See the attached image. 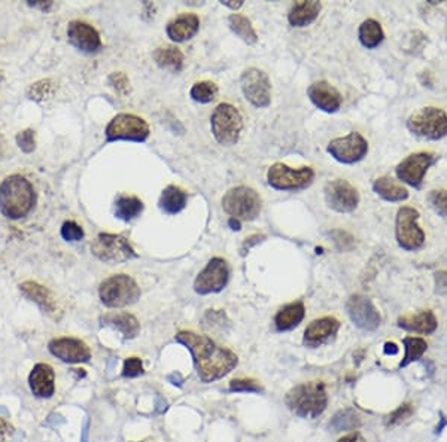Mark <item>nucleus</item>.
Listing matches in <instances>:
<instances>
[{
  "label": "nucleus",
  "mask_w": 447,
  "mask_h": 442,
  "mask_svg": "<svg viewBox=\"0 0 447 442\" xmlns=\"http://www.w3.org/2000/svg\"><path fill=\"white\" fill-rule=\"evenodd\" d=\"M176 341L190 349L198 377L203 383H212L230 374L239 363L238 356L228 349L219 347L206 335L182 331Z\"/></svg>",
  "instance_id": "1"
},
{
  "label": "nucleus",
  "mask_w": 447,
  "mask_h": 442,
  "mask_svg": "<svg viewBox=\"0 0 447 442\" xmlns=\"http://www.w3.org/2000/svg\"><path fill=\"white\" fill-rule=\"evenodd\" d=\"M36 203L34 188L27 178L11 174L0 183V212L12 221L26 218Z\"/></svg>",
  "instance_id": "2"
},
{
  "label": "nucleus",
  "mask_w": 447,
  "mask_h": 442,
  "mask_svg": "<svg viewBox=\"0 0 447 442\" xmlns=\"http://www.w3.org/2000/svg\"><path fill=\"white\" fill-rule=\"evenodd\" d=\"M287 407L303 419H316L327 410L328 395L322 382H310L292 387L285 396Z\"/></svg>",
  "instance_id": "3"
},
{
  "label": "nucleus",
  "mask_w": 447,
  "mask_h": 442,
  "mask_svg": "<svg viewBox=\"0 0 447 442\" xmlns=\"http://www.w3.org/2000/svg\"><path fill=\"white\" fill-rule=\"evenodd\" d=\"M98 295L109 308H121L138 302L141 287L127 274H114L102 282Z\"/></svg>",
  "instance_id": "4"
},
{
  "label": "nucleus",
  "mask_w": 447,
  "mask_h": 442,
  "mask_svg": "<svg viewBox=\"0 0 447 442\" xmlns=\"http://www.w3.org/2000/svg\"><path fill=\"white\" fill-rule=\"evenodd\" d=\"M261 197L250 186H234L222 197V209L231 218L239 221H254L261 213Z\"/></svg>",
  "instance_id": "5"
},
{
  "label": "nucleus",
  "mask_w": 447,
  "mask_h": 442,
  "mask_svg": "<svg viewBox=\"0 0 447 442\" xmlns=\"http://www.w3.org/2000/svg\"><path fill=\"white\" fill-rule=\"evenodd\" d=\"M407 129L417 137L440 141L447 136V113L434 106L420 108L408 117Z\"/></svg>",
  "instance_id": "6"
},
{
  "label": "nucleus",
  "mask_w": 447,
  "mask_h": 442,
  "mask_svg": "<svg viewBox=\"0 0 447 442\" xmlns=\"http://www.w3.org/2000/svg\"><path fill=\"white\" fill-rule=\"evenodd\" d=\"M210 129H212V134L219 145L233 146L240 138L243 118L233 105L221 103L210 117Z\"/></svg>",
  "instance_id": "7"
},
{
  "label": "nucleus",
  "mask_w": 447,
  "mask_h": 442,
  "mask_svg": "<svg viewBox=\"0 0 447 442\" xmlns=\"http://www.w3.org/2000/svg\"><path fill=\"white\" fill-rule=\"evenodd\" d=\"M93 255L102 262L117 265L138 258L129 240L119 234L101 233L91 243Z\"/></svg>",
  "instance_id": "8"
},
{
  "label": "nucleus",
  "mask_w": 447,
  "mask_h": 442,
  "mask_svg": "<svg viewBox=\"0 0 447 442\" xmlns=\"http://www.w3.org/2000/svg\"><path fill=\"white\" fill-rule=\"evenodd\" d=\"M106 142H138L142 143L151 134L148 122L133 113H119L108 124L105 130Z\"/></svg>",
  "instance_id": "9"
},
{
  "label": "nucleus",
  "mask_w": 447,
  "mask_h": 442,
  "mask_svg": "<svg viewBox=\"0 0 447 442\" xmlns=\"http://www.w3.org/2000/svg\"><path fill=\"white\" fill-rule=\"evenodd\" d=\"M395 238L407 252H416L425 245V233L419 225V212L415 207H401L395 218Z\"/></svg>",
  "instance_id": "10"
},
{
  "label": "nucleus",
  "mask_w": 447,
  "mask_h": 442,
  "mask_svg": "<svg viewBox=\"0 0 447 442\" xmlns=\"http://www.w3.org/2000/svg\"><path fill=\"white\" fill-rule=\"evenodd\" d=\"M315 171L310 167L292 169L283 162H276L267 171V181L278 191H300L312 185Z\"/></svg>",
  "instance_id": "11"
},
{
  "label": "nucleus",
  "mask_w": 447,
  "mask_h": 442,
  "mask_svg": "<svg viewBox=\"0 0 447 442\" xmlns=\"http://www.w3.org/2000/svg\"><path fill=\"white\" fill-rule=\"evenodd\" d=\"M245 98L258 109L268 108L271 103V84L268 74L257 67L246 69L240 77Z\"/></svg>",
  "instance_id": "12"
},
{
  "label": "nucleus",
  "mask_w": 447,
  "mask_h": 442,
  "mask_svg": "<svg viewBox=\"0 0 447 442\" xmlns=\"http://www.w3.org/2000/svg\"><path fill=\"white\" fill-rule=\"evenodd\" d=\"M327 152L342 164H355L367 157L368 142L359 133L352 131L344 137L331 141L327 146Z\"/></svg>",
  "instance_id": "13"
},
{
  "label": "nucleus",
  "mask_w": 447,
  "mask_h": 442,
  "mask_svg": "<svg viewBox=\"0 0 447 442\" xmlns=\"http://www.w3.org/2000/svg\"><path fill=\"white\" fill-rule=\"evenodd\" d=\"M230 279V267L224 258L215 256L207 262L203 271L197 275L194 290L200 295L218 294L227 286Z\"/></svg>",
  "instance_id": "14"
},
{
  "label": "nucleus",
  "mask_w": 447,
  "mask_h": 442,
  "mask_svg": "<svg viewBox=\"0 0 447 442\" xmlns=\"http://www.w3.org/2000/svg\"><path fill=\"white\" fill-rule=\"evenodd\" d=\"M437 157L432 152H416L404 158L395 169L396 178L401 182L419 189L424 183V178L432 164H436Z\"/></svg>",
  "instance_id": "15"
},
{
  "label": "nucleus",
  "mask_w": 447,
  "mask_h": 442,
  "mask_svg": "<svg viewBox=\"0 0 447 442\" xmlns=\"http://www.w3.org/2000/svg\"><path fill=\"white\" fill-rule=\"evenodd\" d=\"M327 206L339 213H351L359 204L358 189L344 179L330 181L324 188Z\"/></svg>",
  "instance_id": "16"
},
{
  "label": "nucleus",
  "mask_w": 447,
  "mask_h": 442,
  "mask_svg": "<svg viewBox=\"0 0 447 442\" xmlns=\"http://www.w3.org/2000/svg\"><path fill=\"white\" fill-rule=\"evenodd\" d=\"M346 311L354 325L363 331H376L382 323L379 310L364 295H352L346 302Z\"/></svg>",
  "instance_id": "17"
},
{
  "label": "nucleus",
  "mask_w": 447,
  "mask_h": 442,
  "mask_svg": "<svg viewBox=\"0 0 447 442\" xmlns=\"http://www.w3.org/2000/svg\"><path fill=\"white\" fill-rule=\"evenodd\" d=\"M48 349L51 351V355L66 363H85L91 359L90 347L78 338H54L49 343Z\"/></svg>",
  "instance_id": "18"
},
{
  "label": "nucleus",
  "mask_w": 447,
  "mask_h": 442,
  "mask_svg": "<svg viewBox=\"0 0 447 442\" xmlns=\"http://www.w3.org/2000/svg\"><path fill=\"white\" fill-rule=\"evenodd\" d=\"M67 39L74 48H78L79 51L86 54H93L102 49L101 34L91 24L81 20H73L69 22Z\"/></svg>",
  "instance_id": "19"
},
{
  "label": "nucleus",
  "mask_w": 447,
  "mask_h": 442,
  "mask_svg": "<svg viewBox=\"0 0 447 442\" xmlns=\"http://www.w3.org/2000/svg\"><path fill=\"white\" fill-rule=\"evenodd\" d=\"M340 330V322L332 318V316H325V318H320L313 320L310 323L306 331H304V338L303 343L307 347H320L322 344L328 343L330 339H332L335 335H337Z\"/></svg>",
  "instance_id": "20"
},
{
  "label": "nucleus",
  "mask_w": 447,
  "mask_h": 442,
  "mask_svg": "<svg viewBox=\"0 0 447 442\" xmlns=\"http://www.w3.org/2000/svg\"><path fill=\"white\" fill-rule=\"evenodd\" d=\"M307 96L310 98V102L318 109L327 113L337 112L343 102L340 93L325 81H319L310 85L307 90Z\"/></svg>",
  "instance_id": "21"
},
{
  "label": "nucleus",
  "mask_w": 447,
  "mask_h": 442,
  "mask_svg": "<svg viewBox=\"0 0 447 442\" xmlns=\"http://www.w3.org/2000/svg\"><path fill=\"white\" fill-rule=\"evenodd\" d=\"M20 290L24 297H27L30 301H33L44 313L54 316L58 311V304H57L56 297L53 295L51 290L42 286L41 283L27 280L20 285Z\"/></svg>",
  "instance_id": "22"
},
{
  "label": "nucleus",
  "mask_w": 447,
  "mask_h": 442,
  "mask_svg": "<svg viewBox=\"0 0 447 442\" xmlns=\"http://www.w3.org/2000/svg\"><path fill=\"white\" fill-rule=\"evenodd\" d=\"M54 370L48 363H37L30 372L29 384L37 398H51L56 391Z\"/></svg>",
  "instance_id": "23"
},
{
  "label": "nucleus",
  "mask_w": 447,
  "mask_h": 442,
  "mask_svg": "<svg viewBox=\"0 0 447 442\" xmlns=\"http://www.w3.org/2000/svg\"><path fill=\"white\" fill-rule=\"evenodd\" d=\"M200 29V18L195 14H182L167 22L166 33L173 42L190 41Z\"/></svg>",
  "instance_id": "24"
},
{
  "label": "nucleus",
  "mask_w": 447,
  "mask_h": 442,
  "mask_svg": "<svg viewBox=\"0 0 447 442\" xmlns=\"http://www.w3.org/2000/svg\"><path fill=\"white\" fill-rule=\"evenodd\" d=\"M399 326L408 332L429 335L436 332L439 322H437L436 314H434L431 310H424L417 314L403 316V318L399 319Z\"/></svg>",
  "instance_id": "25"
},
{
  "label": "nucleus",
  "mask_w": 447,
  "mask_h": 442,
  "mask_svg": "<svg viewBox=\"0 0 447 442\" xmlns=\"http://www.w3.org/2000/svg\"><path fill=\"white\" fill-rule=\"evenodd\" d=\"M306 308L303 301H295L291 304L282 307L275 316V326L279 332L291 331L300 325L304 319Z\"/></svg>",
  "instance_id": "26"
},
{
  "label": "nucleus",
  "mask_w": 447,
  "mask_h": 442,
  "mask_svg": "<svg viewBox=\"0 0 447 442\" xmlns=\"http://www.w3.org/2000/svg\"><path fill=\"white\" fill-rule=\"evenodd\" d=\"M101 320L106 326L115 327V330H118L124 335V338L127 339L136 338L141 331V325L138 319L130 313H108Z\"/></svg>",
  "instance_id": "27"
},
{
  "label": "nucleus",
  "mask_w": 447,
  "mask_h": 442,
  "mask_svg": "<svg viewBox=\"0 0 447 442\" xmlns=\"http://www.w3.org/2000/svg\"><path fill=\"white\" fill-rule=\"evenodd\" d=\"M320 9V4L315 2V0H312V2L294 4L290 9L288 21L292 27H307L319 17Z\"/></svg>",
  "instance_id": "28"
},
{
  "label": "nucleus",
  "mask_w": 447,
  "mask_h": 442,
  "mask_svg": "<svg viewBox=\"0 0 447 442\" xmlns=\"http://www.w3.org/2000/svg\"><path fill=\"white\" fill-rule=\"evenodd\" d=\"M186 201H188V194L182 188L176 185H169L161 193L158 206L161 212H164L166 214H176L185 209Z\"/></svg>",
  "instance_id": "29"
},
{
  "label": "nucleus",
  "mask_w": 447,
  "mask_h": 442,
  "mask_svg": "<svg viewBox=\"0 0 447 442\" xmlns=\"http://www.w3.org/2000/svg\"><path fill=\"white\" fill-rule=\"evenodd\" d=\"M154 61L157 63V66L173 72V73H179L183 69V54L178 46L173 45H164L160 46L154 51Z\"/></svg>",
  "instance_id": "30"
},
{
  "label": "nucleus",
  "mask_w": 447,
  "mask_h": 442,
  "mask_svg": "<svg viewBox=\"0 0 447 442\" xmlns=\"http://www.w3.org/2000/svg\"><path fill=\"white\" fill-rule=\"evenodd\" d=\"M372 191L384 201H389V203H400V201L408 198L407 189L403 185L396 183L392 178H388V176H382V178L376 179L372 183Z\"/></svg>",
  "instance_id": "31"
},
{
  "label": "nucleus",
  "mask_w": 447,
  "mask_h": 442,
  "mask_svg": "<svg viewBox=\"0 0 447 442\" xmlns=\"http://www.w3.org/2000/svg\"><path fill=\"white\" fill-rule=\"evenodd\" d=\"M143 207L145 206L141 198L134 195H119L115 200V218L124 222H130L141 216Z\"/></svg>",
  "instance_id": "32"
},
{
  "label": "nucleus",
  "mask_w": 447,
  "mask_h": 442,
  "mask_svg": "<svg viewBox=\"0 0 447 442\" xmlns=\"http://www.w3.org/2000/svg\"><path fill=\"white\" fill-rule=\"evenodd\" d=\"M358 37L363 46H365L367 49H375L383 42L384 33L379 21L368 18L363 21L361 26H359Z\"/></svg>",
  "instance_id": "33"
},
{
  "label": "nucleus",
  "mask_w": 447,
  "mask_h": 442,
  "mask_svg": "<svg viewBox=\"0 0 447 442\" xmlns=\"http://www.w3.org/2000/svg\"><path fill=\"white\" fill-rule=\"evenodd\" d=\"M228 26L231 32L238 37H240L245 44L255 45L258 42L257 30L254 29L251 20L247 17L240 14H233L228 17Z\"/></svg>",
  "instance_id": "34"
},
{
  "label": "nucleus",
  "mask_w": 447,
  "mask_h": 442,
  "mask_svg": "<svg viewBox=\"0 0 447 442\" xmlns=\"http://www.w3.org/2000/svg\"><path fill=\"white\" fill-rule=\"evenodd\" d=\"M404 346V358L400 362V368H406L410 363L419 360L428 350V343L424 338L419 337H406L403 338Z\"/></svg>",
  "instance_id": "35"
},
{
  "label": "nucleus",
  "mask_w": 447,
  "mask_h": 442,
  "mask_svg": "<svg viewBox=\"0 0 447 442\" xmlns=\"http://www.w3.org/2000/svg\"><path fill=\"white\" fill-rule=\"evenodd\" d=\"M359 426H361V420H359V415L352 408L339 411L332 417V420L330 423V427L334 432L355 431V429H358Z\"/></svg>",
  "instance_id": "36"
},
{
  "label": "nucleus",
  "mask_w": 447,
  "mask_h": 442,
  "mask_svg": "<svg viewBox=\"0 0 447 442\" xmlns=\"http://www.w3.org/2000/svg\"><path fill=\"white\" fill-rule=\"evenodd\" d=\"M218 85L212 81H200L195 82L191 88L190 96L198 103H210L218 97Z\"/></svg>",
  "instance_id": "37"
},
{
  "label": "nucleus",
  "mask_w": 447,
  "mask_h": 442,
  "mask_svg": "<svg viewBox=\"0 0 447 442\" xmlns=\"http://www.w3.org/2000/svg\"><path fill=\"white\" fill-rule=\"evenodd\" d=\"M54 90H56V85L51 79H42L39 82L33 84L29 88L27 94L32 100H36V102H44L45 98L51 97L54 94Z\"/></svg>",
  "instance_id": "38"
},
{
  "label": "nucleus",
  "mask_w": 447,
  "mask_h": 442,
  "mask_svg": "<svg viewBox=\"0 0 447 442\" xmlns=\"http://www.w3.org/2000/svg\"><path fill=\"white\" fill-rule=\"evenodd\" d=\"M428 201L439 216L447 219V191L446 189H436L428 194Z\"/></svg>",
  "instance_id": "39"
},
{
  "label": "nucleus",
  "mask_w": 447,
  "mask_h": 442,
  "mask_svg": "<svg viewBox=\"0 0 447 442\" xmlns=\"http://www.w3.org/2000/svg\"><path fill=\"white\" fill-rule=\"evenodd\" d=\"M413 412H415V408H413L412 403H403V405H400L399 408H396L395 411H392L387 417V420H384V424H387L388 427L400 424V423L406 422L407 419H410V417L413 415Z\"/></svg>",
  "instance_id": "40"
},
{
  "label": "nucleus",
  "mask_w": 447,
  "mask_h": 442,
  "mask_svg": "<svg viewBox=\"0 0 447 442\" xmlns=\"http://www.w3.org/2000/svg\"><path fill=\"white\" fill-rule=\"evenodd\" d=\"M60 234L66 242H81L84 238L85 233L82 230V226L78 225L74 221H66L60 228Z\"/></svg>",
  "instance_id": "41"
},
{
  "label": "nucleus",
  "mask_w": 447,
  "mask_h": 442,
  "mask_svg": "<svg viewBox=\"0 0 447 442\" xmlns=\"http://www.w3.org/2000/svg\"><path fill=\"white\" fill-rule=\"evenodd\" d=\"M230 323L222 310H207L205 316V326L210 330H224V325Z\"/></svg>",
  "instance_id": "42"
},
{
  "label": "nucleus",
  "mask_w": 447,
  "mask_h": 442,
  "mask_svg": "<svg viewBox=\"0 0 447 442\" xmlns=\"http://www.w3.org/2000/svg\"><path fill=\"white\" fill-rule=\"evenodd\" d=\"M17 145L24 154H32L36 149V134L33 130L27 129L17 134Z\"/></svg>",
  "instance_id": "43"
},
{
  "label": "nucleus",
  "mask_w": 447,
  "mask_h": 442,
  "mask_svg": "<svg viewBox=\"0 0 447 442\" xmlns=\"http://www.w3.org/2000/svg\"><path fill=\"white\" fill-rule=\"evenodd\" d=\"M331 235L334 238L335 247H337L340 252H349L354 249L355 238L349 233L342 231V230H335L331 233Z\"/></svg>",
  "instance_id": "44"
},
{
  "label": "nucleus",
  "mask_w": 447,
  "mask_h": 442,
  "mask_svg": "<svg viewBox=\"0 0 447 442\" xmlns=\"http://www.w3.org/2000/svg\"><path fill=\"white\" fill-rule=\"evenodd\" d=\"M230 390L231 391H251V394H259L263 391L257 382L250 380V378H238V380H233L230 383Z\"/></svg>",
  "instance_id": "45"
},
{
  "label": "nucleus",
  "mask_w": 447,
  "mask_h": 442,
  "mask_svg": "<svg viewBox=\"0 0 447 442\" xmlns=\"http://www.w3.org/2000/svg\"><path fill=\"white\" fill-rule=\"evenodd\" d=\"M143 374V365L142 360L139 358H129L124 362V370H122V375L127 378H134L139 377Z\"/></svg>",
  "instance_id": "46"
},
{
  "label": "nucleus",
  "mask_w": 447,
  "mask_h": 442,
  "mask_svg": "<svg viewBox=\"0 0 447 442\" xmlns=\"http://www.w3.org/2000/svg\"><path fill=\"white\" fill-rule=\"evenodd\" d=\"M109 84L121 94H126L130 90V81L122 72H115L109 77Z\"/></svg>",
  "instance_id": "47"
},
{
  "label": "nucleus",
  "mask_w": 447,
  "mask_h": 442,
  "mask_svg": "<svg viewBox=\"0 0 447 442\" xmlns=\"http://www.w3.org/2000/svg\"><path fill=\"white\" fill-rule=\"evenodd\" d=\"M264 240V235H261V234H254V235H251V237H247V238H245V242H243V245H242V255H246L247 252H250L254 246H257L258 243H261Z\"/></svg>",
  "instance_id": "48"
},
{
  "label": "nucleus",
  "mask_w": 447,
  "mask_h": 442,
  "mask_svg": "<svg viewBox=\"0 0 447 442\" xmlns=\"http://www.w3.org/2000/svg\"><path fill=\"white\" fill-rule=\"evenodd\" d=\"M434 279H436V292L447 294V273L437 271L436 274H434Z\"/></svg>",
  "instance_id": "49"
},
{
  "label": "nucleus",
  "mask_w": 447,
  "mask_h": 442,
  "mask_svg": "<svg viewBox=\"0 0 447 442\" xmlns=\"http://www.w3.org/2000/svg\"><path fill=\"white\" fill-rule=\"evenodd\" d=\"M12 434V426L0 417V442H5L8 439V436H11Z\"/></svg>",
  "instance_id": "50"
},
{
  "label": "nucleus",
  "mask_w": 447,
  "mask_h": 442,
  "mask_svg": "<svg viewBox=\"0 0 447 442\" xmlns=\"http://www.w3.org/2000/svg\"><path fill=\"white\" fill-rule=\"evenodd\" d=\"M399 351H400V349H399V346H396L395 343H391V341H388V343H384V346H383V353L387 356H395V355H399Z\"/></svg>",
  "instance_id": "51"
},
{
  "label": "nucleus",
  "mask_w": 447,
  "mask_h": 442,
  "mask_svg": "<svg viewBox=\"0 0 447 442\" xmlns=\"http://www.w3.org/2000/svg\"><path fill=\"white\" fill-rule=\"evenodd\" d=\"M167 382L171 383L173 386H178V387H182V383H183V378L179 372H173L167 377Z\"/></svg>",
  "instance_id": "52"
},
{
  "label": "nucleus",
  "mask_w": 447,
  "mask_h": 442,
  "mask_svg": "<svg viewBox=\"0 0 447 442\" xmlns=\"http://www.w3.org/2000/svg\"><path fill=\"white\" fill-rule=\"evenodd\" d=\"M29 5L33 8H39L44 12H48L49 9L53 8V2H41V0H36V2H29Z\"/></svg>",
  "instance_id": "53"
},
{
  "label": "nucleus",
  "mask_w": 447,
  "mask_h": 442,
  "mask_svg": "<svg viewBox=\"0 0 447 442\" xmlns=\"http://www.w3.org/2000/svg\"><path fill=\"white\" fill-rule=\"evenodd\" d=\"M167 402L161 398V396H157L155 398V410H157V412H166L167 411Z\"/></svg>",
  "instance_id": "54"
},
{
  "label": "nucleus",
  "mask_w": 447,
  "mask_h": 442,
  "mask_svg": "<svg viewBox=\"0 0 447 442\" xmlns=\"http://www.w3.org/2000/svg\"><path fill=\"white\" fill-rule=\"evenodd\" d=\"M221 5L227 6V8L233 9V11H238V9H240L243 6V2H242V0H238V2H233V0H222Z\"/></svg>",
  "instance_id": "55"
},
{
  "label": "nucleus",
  "mask_w": 447,
  "mask_h": 442,
  "mask_svg": "<svg viewBox=\"0 0 447 442\" xmlns=\"http://www.w3.org/2000/svg\"><path fill=\"white\" fill-rule=\"evenodd\" d=\"M228 226H230V228H231L233 231H240V230H242L240 221L235 219V218H230V219H228Z\"/></svg>",
  "instance_id": "56"
},
{
  "label": "nucleus",
  "mask_w": 447,
  "mask_h": 442,
  "mask_svg": "<svg viewBox=\"0 0 447 442\" xmlns=\"http://www.w3.org/2000/svg\"><path fill=\"white\" fill-rule=\"evenodd\" d=\"M339 442H359V436H358V434H351V435H346V436L340 438Z\"/></svg>",
  "instance_id": "57"
},
{
  "label": "nucleus",
  "mask_w": 447,
  "mask_h": 442,
  "mask_svg": "<svg viewBox=\"0 0 447 442\" xmlns=\"http://www.w3.org/2000/svg\"><path fill=\"white\" fill-rule=\"evenodd\" d=\"M89 424H90V422H89V419H86L84 423V429H82V438H81L82 442H86V439H89Z\"/></svg>",
  "instance_id": "58"
},
{
  "label": "nucleus",
  "mask_w": 447,
  "mask_h": 442,
  "mask_svg": "<svg viewBox=\"0 0 447 442\" xmlns=\"http://www.w3.org/2000/svg\"><path fill=\"white\" fill-rule=\"evenodd\" d=\"M447 424V420L444 419V417L441 415V424L440 426H437V429H436V434H440L441 431H443V427Z\"/></svg>",
  "instance_id": "59"
}]
</instances>
